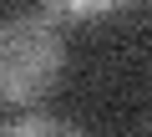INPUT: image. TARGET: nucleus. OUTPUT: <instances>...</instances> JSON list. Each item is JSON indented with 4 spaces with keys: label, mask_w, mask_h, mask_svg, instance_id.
<instances>
[{
    "label": "nucleus",
    "mask_w": 152,
    "mask_h": 137,
    "mask_svg": "<svg viewBox=\"0 0 152 137\" xmlns=\"http://www.w3.org/2000/svg\"><path fill=\"white\" fill-rule=\"evenodd\" d=\"M66 66V41L46 15L0 21V102H36L56 86Z\"/></svg>",
    "instance_id": "1"
},
{
    "label": "nucleus",
    "mask_w": 152,
    "mask_h": 137,
    "mask_svg": "<svg viewBox=\"0 0 152 137\" xmlns=\"http://www.w3.org/2000/svg\"><path fill=\"white\" fill-rule=\"evenodd\" d=\"M0 137H81L71 122H56V117H20V122H5Z\"/></svg>",
    "instance_id": "2"
}]
</instances>
